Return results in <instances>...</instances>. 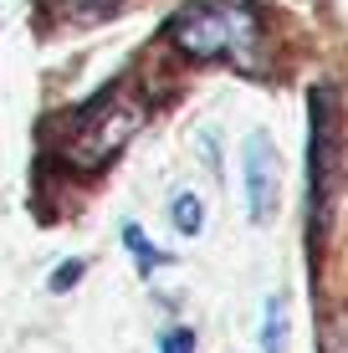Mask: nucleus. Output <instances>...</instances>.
Listing matches in <instances>:
<instances>
[{
	"instance_id": "f257e3e1",
	"label": "nucleus",
	"mask_w": 348,
	"mask_h": 353,
	"mask_svg": "<svg viewBox=\"0 0 348 353\" xmlns=\"http://www.w3.org/2000/svg\"><path fill=\"white\" fill-rule=\"evenodd\" d=\"M170 41L195 62H231L251 72L261 46V16L251 0H190L174 10Z\"/></svg>"
},
{
	"instance_id": "f03ea898",
	"label": "nucleus",
	"mask_w": 348,
	"mask_h": 353,
	"mask_svg": "<svg viewBox=\"0 0 348 353\" xmlns=\"http://www.w3.org/2000/svg\"><path fill=\"white\" fill-rule=\"evenodd\" d=\"M143 118H149L143 92L134 82H118V88L92 97V103L72 118V128H67V139L57 143V154H62L67 164H77V169H98L143 128Z\"/></svg>"
},
{
	"instance_id": "7ed1b4c3",
	"label": "nucleus",
	"mask_w": 348,
	"mask_h": 353,
	"mask_svg": "<svg viewBox=\"0 0 348 353\" xmlns=\"http://www.w3.org/2000/svg\"><path fill=\"white\" fill-rule=\"evenodd\" d=\"M307 108H313V123H307V215H313V241H323L333 194H338V164H343L333 88H313Z\"/></svg>"
},
{
	"instance_id": "20e7f679",
	"label": "nucleus",
	"mask_w": 348,
	"mask_h": 353,
	"mask_svg": "<svg viewBox=\"0 0 348 353\" xmlns=\"http://www.w3.org/2000/svg\"><path fill=\"white\" fill-rule=\"evenodd\" d=\"M241 174H246V215H251L256 225H267L272 210H277V179H282L277 149H272L267 133H251V139H246Z\"/></svg>"
},
{
	"instance_id": "39448f33",
	"label": "nucleus",
	"mask_w": 348,
	"mask_h": 353,
	"mask_svg": "<svg viewBox=\"0 0 348 353\" xmlns=\"http://www.w3.org/2000/svg\"><path fill=\"white\" fill-rule=\"evenodd\" d=\"M118 6H123V0H41V10H46L52 26H98V21H108Z\"/></svg>"
},
{
	"instance_id": "423d86ee",
	"label": "nucleus",
	"mask_w": 348,
	"mask_h": 353,
	"mask_svg": "<svg viewBox=\"0 0 348 353\" xmlns=\"http://www.w3.org/2000/svg\"><path fill=\"white\" fill-rule=\"evenodd\" d=\"M287 348V297H267V323H261V353H282Z\"/></svg>"
},
{
	"instance_id": "0eeeda50",
	"label": "nucleus",
	"mask_w": 348,
	"mask_h": 353,
	"mask_svg": "<svg viewBox=\"0 0 348 353\" xmlns=\"http://www.w3.org/2000/svg\"><path fill=\"white\" fill-rule=\"evenodd\" d=\"M170 221H174L179 236H200V225H205V205H200V194L179 190L174 205H170Z\"/></svg>"
},
{
	"instance_id": "6e6552de",
	"label": "nucleus",
	"mask_w": 348,
	"mask_h": 353,
	"mask_svg": "<svg viewBox=\"0 0 348 353\" xmlns=\"http://www.w3.org/2000/svg\"><path fill=\"white\" fill-rule=\"evenodd\" d=\"M123 246H128V251H134V256H139V266H164V261H170V256H164V251H154L149 241H143V230H139L134 221L123 225Z\"/></svg>"
},
{
	"instance_id": "1a4fd4ad",
	"label": "nucleus",
	"mask_w": 348,
	"mask_h": 353,
	"mask_svg": "<svg viewBox=\"0 0 348 353\" xmlns=\"http://www.w3.org/2000/svg\"><path fill=\"white\" fill-rule=\"evenodd\" d=\"M159 353H195V333H190V327H170V333H159Z\"/></svg>"
},
{
	"instance_id": "9d476101",
	"label": "nucleus",
	"mask_w": 348,
	"mask_h": 353,
	"mask_svg": "<svg viewBox=\"0 0 348 353\" xmlns=\"http://www.w3.org/2000/svg\"><path fill=\"white\" fill-rule=\"evenodd\" d=\"M88 272V261H62L57 266V276H52V292H67V287H77V276Z\"/></svg>"
}]
</instances>
